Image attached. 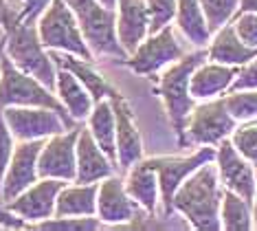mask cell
Instances as JSON below:
<instances>
[{"label": "cell", "mask_w": 257, "mask_h": 231, "mask_svg": "<svg viewBox=\"0 0 257 231\" xmlns=\"http://www.w3.org/2000/svg\"><path fill=\"white\" fill-rule=\"evenodd\" d=\"M222 187L215 161L204 163L174 194V211H178L187 222L198 231H220V205Z\"/></svg>", "instance_id": "6da1fadb"}, {"label": "cell", "mask_w": 257, "mask_h": 231, "mask_svg": "<svg viewBox=\"0 0 257 231\" xmlns=\"http://www.w3.org/2000/svg\"><path fill=\"white\" fill-rule=\"evenodd\" d=\"M204 60H209L207 49H196L185 53L180 60H176L174 64H169L165 70L159 73V80H156V93L165 104V112L167 119L172 123L174 132L178 137L180 147H185V126L187 119H189L191 110L198 104L194 97H191L189 91V82L194 70L200 66Z\"/></svg>", "instance_id": "7a4b0ae2"}, {"label": "cell", "mask_w": 257, "mask_h": 231, "mask_svg": "<svg viewBox=\"0 0 257 231\" xmlns=\"http://www.w3.org/2000/svg\"><path fill=\"white\" fill-rule=\"evenodd\" d=\"M3 29H5V55L20 70L33 75L44 86L55 91L57 66L53 57H51V53L42 44V40H40L38 25H29V22L16 18V20H9Z\"/></svg>", "instance_id": "3957f363"}, {"label": "cell", "mask_w": 257, "mask_h": 231, "mask_svg": "<svg viewBox=\"0 0 257 231\" xmlns=\"http://www.w3.org/2000/svg\"><path fill=\"white\" fill-rule=\"evenodd\" d=\"M7 106H44V108L55 110L66 121L68 128H75V119L66 110V106L60 102V97L53 95L49 86H44L33 75L20 70L3 51V57H0V108H7Z\"/></svg>", "instance_id": "277c9868"}, {"label": "cell", "mask_w": 257, "mask_h": 231, "mask_svg": "<svg viewBox=\"0 0 257 231\" xmlns=\"http://www.w3.org/2000/svg\"><path fill=\"white\" fill-rule=\"evenodd\" d=\"M66 5L77 18L92 57L110 55L125 60L127 53L116 35V9L103 7L99 0H66Z\"/></svg>", "instance_id": "5b68a950"}, {"label": "cell", "mask_w": 257, "mask_h": 231, "mask_svg": "<svg viewBox=\"0 0 257 231\" xmlns=\"http://www.w3.org/2000/svg\"><path fill=\"white\" fill-rule=\"evenodd\" d=\"M38 33L46 51L73 53L84 60H95L79 29L77 18L66 5V0H51L49 7L38 18Z\"/></svg>", "instance_id": "8992f818"}, {"label": "cell", "mask_w": 257, "mask_h": 231, "mask_svg": "<svg viewBox=\"0 0 257 231\" xmlns=\"http://www.w3.org/2000/svg\"><path fill=\"white\" fill-rule=\"evenodd\" d=\"M237 119L229 112L224 95L198 102L185 126V145H218L229 139Z\"/></svg>", "instance_id": "52a82bcc"}, {"label": "cell", "mask_w": 257, "mask_h": 231, "mask_svg": "<svg viewBox=\"0 0 257 231\" xmlns=\"http://www.w3.org/2000/svg\"><path fill=\"white\" fill-rule=\"evenodd\" d=\"M178 33L180 31L172 25H167L156 33H150L139 44L137 51L130 53L125 60H121V64H125L137 75H159L161 70H165L169 64L180 60L187 53L185 42L180 40Z\"/></svg>", "instance_id": "ba28073f"}, {"label": "cell", "mask_w": 257, "mask_h": 231, "mask_svg": "<svg viewBox=\"0 0 257 231\" xmlns=\"http://www.w3.org/2000/svg\"><path fill=\"white\" fill-rule=\"evenodd\" d=\"M215 161V145H200L196 152L187 157H154L150 163L154 165L161 183V200H163V216L169 218L174 214V194L183 185L187 176H191L204 163Z\"/></svg>", "instance_id": "9c48e42d"}, {"label": "cell", "mask_w": 257, "mask_h": 231, "mask_svg": "<svg viewBox=\"0 0 257 231\" xmlns=\"http://www.w3.org/2000/svg\"><path fill=\"white\" fill-rule=\"evenodd\" d=\"M3 115L16 141L49 139L71 130L55 110L44 106H7Z\"/></svg>", "instance_id": "30bf717a"}, {"label": "cell", "mask_w": 257, "mask_h": 231, "mask_svg": "<svg viewBox=\"0 0 257 231\" xmlns=\"http://www.w3.org/2000/svg\"><path fill=\"white\" fill-rule=\"evenodd\" d=\"M79 126L55 137H49L38 157V176L40 179H60L66 183L75 181L77 174V137Z\"/></svg>", "instance_id": "8fae6325"}, {"label": "cell", "mask_w": 257, "mask_h": 231, "mask_svg": "<svg viewBox=\"0 0 257 231\" xmlns=\"http://www.w3.org/2000/svg\"><path fill=\"white\" fill-rule=\"evenodd\" d=\"M215 165H218V176L224 189L239 194L253 203L257 196L255 187V165L233 147L231 139H224L215 145Z\"/></svg>", "instance_id": "7c38bea8"}, {"label": "cell", "mask_w": 257, "mask_h": 231, "mask_svg": "<svg viewBox=\"0 0 257 231\" xmlns=\"http://www.w3.org/2000/svg\"><path fill=\"white\" fill-rule=\"evenodd\" d=\"M44 141L46 139H31V141H18L16 143L3 179V203H9L16 196H20L27 187H31L40 179L38 157L42 152Z\"/></svg>", "instance_id": "4fadbf2b"}, {"label": "cell", "mask_w": 257, "mask_h": 231, "mask_svg": "<svg viewBox=\"0 0 257 231\" xmlns=\"http://www.w3.org/2000/svg\"><path fill=\"white\" fill-rule=\"evenodd\" d=\"M64 185H66V181L60 179H38L20 196L9 200L7 207L11 211H16L22 220H27L31 227H36L38 222L46 220V218H53L57 194Z\"/></svg>", "instance_id": "5bb4252c"}, {"label": "cell", "mask_w": 257, "mask_h": 231, "mask_svg": "<svg viewBox=\"0 0 257 231\" xmlns=\"http://www.w3.org/2000/svg\"><path fill=\"white\" fill-rule=\"evenodd\" d=\"M141 205L125 192V183L119 176H108L97 189V218L103 224H127L141 214Z\"/></svg>", "instance_id": "9a60e30c"}, {"label": "cell", "mask_w": 257, "mask_h": 231, "mask_svg": "<svg viewBox=\"0 0 257 231\" xmlns=\"http://www.w3.org/2000/svg\"><path fill=\"white\" fill-rule=\"evenodd\" d=\"M110 104L116 117V168L127 172L143 159V139L134 121V112L123 95H114Z\"/></svg>", "instance_id": "2e32d148"}, {"label": "cell", "mask_w": 257, "mask_h": 231, "mask_svg": "<svg viewBox=\"0 0 257 231\" xmlns=\"http://www.w3.org/2000/svg\"><path fill=\"white\" fill-rule=\"evenodd\" d=\"M116 35L130 55L150 35V14L145 0H116Z\"/></svg>", "instance_id": "e0dca14e"}, {"label": "cell", "mask_w": 257, "mask_h": 231, "mask_svg": "<svg viewBox=\"0 0 257 231\" xmlns=\"http://www.w3.org/2000/svg\"><path fill=\"white\" fill-rule=\"evenodd\" d=\"M116 165L108 159V154L97 145L95 137L90 134V130L81 128L77 137V174H75L73 183H99L108 176L114 174Z\"/></svg>", "instance_id": "ac0fdd59"}, {"label": "cell", "mask_w": 257, "mask_h": 231, "mask_svg": "<svg viewBox=\"0 0 257 231\" xmlns=\"http://www.w3.org/2000/svg\"><path fill=\"white\" fill-rule=\"evenodd\" d=\"M237 68L239 66H229V64L204 60L200 66L194 70V75H191V82H189L191 97H194L196 102L222 97L224 93H229L233 80H235V75H237Z\"/></svg>", "instance_id": "d6986e66"}, {"label": "cell", "mask_w": 257, "mask_h": 231, "mask_svg": "<svg viewBox=\"0 0 257 231\" xmlns=\"http://www.w3.org/2000/svg\"><path fill=\"white\" fill-rule=\"evenodd\" d=\"M123 183H125V192L132 196V200H137L141 205L145 214L148 216L154 214L161 200V183L150 159H141L139 163H134L127 170V176Z\"/></svg>", "instance_id": "ffe728a7"}, {"label": "cell", "mask_w": 257, "mask_h": 231, "mask_svg": "<svg viewBox=\"0 0 257 231\" xmlns=\"http://www.w3.org/2000/svg\"><path fill=\"white\" fill-rule=\"evenodd\" d=\"M51 57H53V62L57 66L71 70V73L77 77V80L88 88V93L92 95V99L97 102H101V99H112L114 95H119V91L110 84V82L103 77L99 70L92 66V60H84V57L79 55H73V53H62V51H49Z\"/></svg>", "instance_id": "44dd1931"}, {"label": "cell", "mask_w": 257, "mask_h": 231, "mask_svg": "<svg viewBox=\"0 0 257 231\" xmlns=\"http://www.w3.org/2000/svg\"><path fill=\"white\" fill-rule=\"evenodd\" d=\"M209 60L220 62V64H229V66H242V64L250 62L257 55V49L244 44L239 40V35L235 33L233 22L220 27L218 31L211 35V42L207 46Z\"/></svg>", "instance_id": "7402d4cb"}, {"label": "cell", "mask_w": 257, "mask_h": 231, "mask_svg": "<svg viewBox=\"0 0 257 231\" xmlns=\"http://www.w3.org/2000/svg\"><path fill=\"white\" fill-rule=\"evenodd\" d=\"M55 93H57V97H60V102L66 106V110L71 112V117L75 121L88 119V115L92 112V106H95V99H92V95L88 93V88L81 84L71 70L57 66Z\"/></svg>", "instance_id": "603a6c76"}, {"label": "cell", "mask_w": 257, "mask_h": 231, "mask_svg": "<svg viewBox=\"0 0 257 231\" xmlns=\"http://www.w3.org/2000/svg\"><path fill=\"white\" fill-rule=\"evenodd\" d=\"M176 29L194 49H207L213 35L209 31L200 0H176Z\"/></svg>", "instance_id": "cb8c5ba5"}, {"label": "cell", "mask_w": 257, "mask_h": 231, "mask_svg": "<svg viewBox=\"0 0 257 231\" xmlns=\"http://www.w3.org/2000/svg\"><path fill=\"white\" fill-rule=\"evenodd\" d=\"M97 183L88 185H64L55 200V214L57 218L64 216H97Z\"/></svg>", "instance_id": "d4e9b609"}, {"label": "cell", "mask_w": 257, "mask_h": 231, "mask_svg": "<svg viewBox=\"0 0 257 231\" xmlns=\"http://www.w3.org/2000/svg\"><path fill=\"white\" fill-rule=\"evenodd\" d=\"M88 130L97 145L116 165V117L110 99H101L92 106V112L88 115Z\"/></svg>", "instance_id": "484cf974"}, {"label": "cell", "mask_w": 257, "mask_h": 231, "mask_svg": "<svg viewBox=\"0 0 257 231\" xmlns=\"http://www.w3.org/2000/svg\"><path fill=\"white\" fill-rule=\"evenodd\" d=\"M220 222L226 231H250L253 229V203L239 194L224 189L220 205Z\"/></svg>", "instance_id": "4316f807"}, {"label": "cell", "mask_w": 257, "mask_h": 231, "mask_svg": "<svg viewBox=\"0 0 257 231\" xmlns=\"http://www.w3.org/2000/svg\"><path fill=\"white\" fill-rule=\"evenodd\" d=\"M229 139H231L233 147H235L246 161L257 165V119L237 121V126L231 132Z\"/></svg>", "instance_id": "83f0119b"}, {"label": "cell", "mask_w": 257, "mask_h": 231, "mask_svg": "<svg viewBox=\"0 0 257 231\" xmlns=\"http://www.w3.org/2000/svg\"><path fill=\"white\" fill-rule=\"evenodd\" d=\"M200 7L204 11V18H207L209 31L215 33L220 27L229 25L235 18L239 0H200Z\"/></svg>", "instance_id": "f1b7e54d"}, {"label": "cell", "mask_w": 257, "mask_h": 231, "mask_svg": "<svg viewBox=\"0 0 257 231\" xmlns=\"http://www.w3.org/2000/svg\"><path fill=\"white\" fill-rule=\"evenodd\" d=\"M224 102L237 121L257 119V88L255 91H229L224 93Z\"/></svg>", "instance_id": "f546056e"}, {"label": "cell", "mask_w": 257, "mask_h": 231, "mask_svg": "<svg viewBox=\"0 0 257 231\" xmlns=\"http://www.w3.org/2000/svg\"><path fill=\"white\" fill-rule=\"evenodd\" d=\"M106 227L99 218L95 216H64V218H46V220L38 222L33 229H77V231H92Z\"/></svg>", "instance_id": "4dcf8cb0"}, {"label": "cell", "mask_w": 257, "mask_h": 231, "mask_svg": "<svg viewBox=\"0 0 257 231\" xmlns=\"http://www.w3.org/2000/svg\"><path fill=\"white\" fill-rule=\"evenodd\" d=\"M150 14V33H156L176 20V0H145Z\"/></svg>", "instance_id": "1f68e13d"}, {"label": "cell", "mask_w": 257, "mask_h": 231, "mask_svg": "<svg viewBox=\"0 0 257 231\" xmlns=\"http://www.w3.org/2000/svg\"><path fill=\"white\" fill-rule=\"evenodd\" d=\"M14 147H16V139L11 134L7 121H5L3 108H0V200H3V179L11 161V154H14Z\"/></svg>", "instance_id": "d6a6232c"}, {"label": "cell", "mask_w": 257, "mask_h": 231, "mask_svg": "<svg viewBox=\"0 0 257 231\" xmlns=\"http://www.w3.org/2000/svg\"><path fill=\"white\" fill-rule=\"evenodd\" d=\"M233 27H235V33L239 35L244 44L257 49V14L255 11H244V14H235L233 18Z\"/></svg>", "instance_id": "836d02e7"}, {"label": "cell", "mask_w": 257, "mask_h": 231, "mask_svg": "<svg viewBox=\"0 0 257 231\" xmlns=\"http://www.w3.org/2000/svg\"><path fill=\"white\" fill-rule=\"evenodd\" d=\"M255 88H257V55L237 68V75L229 91H255Z\"/></svg>", "instance_id": "e575fe53"}, {"label": "cell", "mask_w": 257, "mask_h": 231, "mask_svg": "<svg viewBox=\"0 0 257 231\" xmlns=\"http://www.w3.org/2000/svg\"><path fill=\"white\" fill-rule=\"evenodd\" d=\"M0 227H7V229H29L31 224H29L27 220H22L16 211L9 209L7 203H3V200H0Z\"/></svg>", "instance_id": "d590c367"}, {"label": "cell", "mask_w": 257, "mask_h": 231, "mask_svg": "<svg viewBox=\"0 0 257 231\" xmlns=\"http://www.w3.org/2000/svg\"><path fill=\"white\" fill-rule=\"evenodd\" d=\"M25 3V11H22V20L29 25H38V18L42 16V11L49 7L51 0H22Z\"/></svg>", "instance_id": "8d00e7d4"}, {"label": "cell", "mask_w": 257, "mask_h": 231, "mask_svg": "<svg viewBox=\"0 0 257 231\" xmlns=\"http://www.w3.org/2000/svg\"><path fill=\"white\" fill-rule=\"evenodd\" d=\"M244 11H255L257 14V0H239L237 14H244Z\"/></svg>", "instance_id": "74e56055"}, {"label": "cell", "mask_w": 257, "mask_h": 231, "mask_svg": "<svg viewBox=\"0 0 257 231\" xmlns=\"http://www.w3.org/2000/svg\"><path fill=\"white\" fill-rule=\"evenodd\" d=\"M9 11V0H0V27L5 25V18H7Z\"/></svg>", "instance_id": "f35d334b"}, {"label": "cell", "mask_w": 257, "mask_h": 231, "mask_svg": "<svg viewBox=\"0 0 257 231\" xmlns=\"http://www.w3.org/2000/svg\"><path fill=\"white\" fill-rule=\"evenodd\" d=\"M253 229H257V196L253 200Z\"/></svg>", "instance_id": "ab89813d"}, {"label": "cell", "mask_w": 257, "mask_h": 231, "mask_svg": "<svg viewBox=\"0 0 257 231\" xmlns=\"http://www.w3.org/2000/svg\"><path fill=\"white\" fill-rule=\"evenodd\" d=\"M99 3H101L103 7H110V9H114V7H116V0H99Z\"/></svg>", "instance_id": "60d3db41"}, {"label": "cell", "mask_w": 257, "mask_h": 231, "mask_svg": "<svg viewBox=\"0 0 257 231\" xmlns=\"http://www.w3.org/2000/svg\"><path fill=\"white\" fill-rule=\"evenodd\" d=\"M3 51H5V35H3V40H0V57H3Z\"/></svg>", "instance_id": "b9f144b4"}, {"label": "cell", "mask_w": 257, "mask_h": 231, "mask_svg": "<svg viewBox=\"0 0 257 231\" xmlns=\"http://www.w3.org/2000/svg\"><path fill=\"white\" fill-rule=\"evenodd\" d=\"M255 187H257V165H255Z\"/></svg>", "instance_id": "7bdbcfd3"}]
</instances>
